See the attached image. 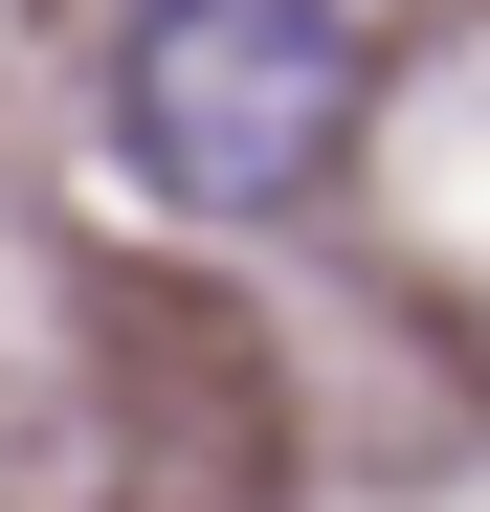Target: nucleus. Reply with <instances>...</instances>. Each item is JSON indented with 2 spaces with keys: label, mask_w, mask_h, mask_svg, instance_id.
I'll return each mask as SVG.
<instances>
[{
  "label": "nucleus",
  "mask_w": 490,
  "mask_h": 512,
  "mask_svg": "<svg viewBox=\"0 0 490 512\" xmlns=\"http://www.w3.org/2000/svg\"><path fill=\"white\" fill-rule=\"evenodd\" d=\"M357 112H379L357 0H134L112 45V156L179 223H290L357 156Z\"/></svg>",
  "instance_id": "nucleus-1"
},
{
  "label": "nucleus",
  "mask_w": 490,
  "mask_h": 512,
  "mask_svg": "<svg viewBox=\"0 0 490 512\" xmlns=\"http://www.w3.org/2000/svg\"><path fill=\"white\" fill-rule=\"evenodd\" d=\"M112 423H134V468L179 512H245V490H268V357H245V312L112 290Z\"/></svg>",
  "instance_id": "nucleus-2"
}]
</instances>
